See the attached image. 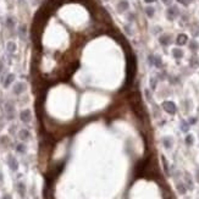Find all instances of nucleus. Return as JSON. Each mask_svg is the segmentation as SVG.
<instances>
[{
  "label": "nucleus",
  "instance_id": "nucleus-8",
  "mask_svg": "<svg viewBox=\"0 0 199 199\" xmlns=\"http://www.w3.org/2000/svg\"><path fill=\"white\" fill-rule=\"evenodd\" d=\"M177 16H178V9H177V6H175V5L170 6L167 9V19L169 20H175Z\"/></svg>",
  "mask_w": 199,
  "mask_h": 199
},
{
  "label": "nucleus",
  "instance_id": "nucleus-11",
  "mask_svg": "<svg viewBox=\"0 0 199 199\" xmlns=\"http://www.w3.org/2000/svg\"><path fill=\"white\" fill-rule=\"evenodd\" d=\"M14 81H15V75H14V74H8L6 77L3 78V87H4V88H8Z\"/></svg>",
  "mask_w": 199,
  "mask_h": 199
},
{
  "label": "nucleus",
  "instance_id": "nucleus-7",
  "mask_svg": "<svg viewBox=\"0 0 199 199\" xmlns=\"http://www.w3.org/2000/svg\"><path fill=\"white\" fill-rule=\"evenodd\" d=\"M128 9H130V3L127 0H120L117 4V11L122 14V12H126Z\"/></svg>",
  "mask_w": 199,
  "mask_h": 199
},
{
  "label": "nucleus",
  "instance_id": "nucleus-39",
  "mask_svg": "<svg viewBox=\"0 0 199 199\" xmlns=\"http://www.w3.org/2000/svg\"><path fill=\"white\" fill-rule=\"evenodd\" d=\"M34 199H38V198H34Z\"/></svg>",
  "mask_w": 199,
  "mask_h": 199
},
{
  "label": "nucleus",
  "instance_id": "nucleus-34",
  "mask_svg": "<svg viewBox=\"0 0 199 199\" xmlns=\"http://www.w3.org/2000/svg\"><path fill=\"white\" fill-rule=\"evenodd\" d=\"M128 20H130V21L134 20V14H132V12H130V14H128Z\"/></svg>",
  "mask_w": 199,
  "mask_h": 199
},
{
  "label": "nucleus",
  "instance_id": "nucleus-35",
  "mask_svg": "<svg viewBox=\"0 0 199 199\" xmlns=\"http://www.w3.org/2000/svg\"><path fill=\"white\" fill-rule=\"evenodd\" d=\"M15 128H16V126H15V125H12L11 127H10V133H11V134H14V132H15Z\"/></svg>",
  "mask_w": 199,
  "mask_h": 199
},
{
  "label": "nucleus",
  "instance_id": "nucleus-28",
  "mask_svg": "<svg viewBox=\"0 0 199 199\" xmlns=\"http://www.w3.org/2000/svg\"><path fill=\"white\" fill-rule=\"evenodd\" d=\"M149 83H150V88H152V89H155V88H156V83H158V78H156V77H152L150 81H149Z\"/></svg>",
  "mask_w": 199,
  "mask_h": 199
},
{
  "label": "nucleus",
  "instance_id": "nucleus-21",
  "mask_svg": "<svg viewBox=\"0 0 199 199\" xmlns=\"http://www.w3.org/2000/svg\"><path fill=\"white\" fill-rule=\"evenodd\" d=\"M189 122L188 121H185V120H182V121H181V131H182V132H188L189 131Z\"/></svg>",
  "mask_w": 199,
  "mask_h": 199
},
{
  "label": "nucleus",
  "instance_id": "nucleus-20",
  "mask_svg": "<svg viewBox=\"0 0 199 199\" xmlns=\"http://www.w3.org/2000/svg\"><path fill=\"white\" fill-rule=\"evenodd\" d=\"M16 49H17V47H16V43L15 42H8V44H6V50L9 51V53H15L16 51Z\"/></svg>",
  "mask_w": 199,
  "mask_h": 199
},
{
  "label": "nucleus",
  "instance_id": "nucleus-2",
  "mask_svg": "<svg viewBox=\"0 0 199 199\" xmlns=\"http://www.w3.org/2000/svg\"><path fill=\"white\" fill-rule=\"evenodd\" d=\"M162 109H164L167 114H170V115H173V114H176V111H177V107H176V104L173 103V101H164L162 103Z\"/></svg>",
  "mask_w": 199,
  "mask_h": 199
},
{
  "label": "nucleus",
  "instance_id": "nucleus-37",
  "mask_svg": "<svg viewBox=\"0 0 199 199\" xmlns=\"http://www.w3.org/2000/svg\"><path fill=\"white\" fill-rule=\"evenodd\" d=\"M162 2H164L165 4H167V5H169V4L171 3V0H162Z\"/></svg>",
  "mask_w": 199,
  "mask_h": 199
},
{
  "label": "nucleus",
  "instance_id": "nucleus-12",
  "mask_svg": "<svg viewBox=\"0 0 199 199\" xmlns=\"http://www.w3.org/2000/svg\"><path fill=\"white\" fill-rule=\"evenodd\" d=\"M19 138H20L22 142L28 140V139L31 138V133H29V131H28V130H26V128L20 130V132H19Z\"/></svg>",
  "mask_w": 199,
  "mask_h": 199
},
{
  "label": "nucleus",
  "instance_id": "nucleus-14",
  "mask_svg": "<svg viewBox=\"0 0 199 199\" xmlns=\"http://www.w3.org/2000/svg\"><path fill=\"white\" fill-rule=\"evenodd\" d=\"M187 42H188V38H187L186 34H178L177 35V38H176L177 45H185Z\"/></svg>",
  "mask_w": 199,
  "mask_h": 199
},
{
  "label": "nucleus",
  "instance_id": "nucleus-32",
  "mask_svg": "<svg viewBox=\"0 0 199 199\" xmlns=\"http://www.w3.org/2000/svg\"><path fill=\"white\" fill-rule=\"evenodd\" d=\"M3 127H4V120H3L2 116H0V131L3 130Z\"/></svg>",
  "mask_w": 199,
  "mask_h": 199
},
{
  "label": "nucleus",
  "instance_id": "nucleus-17",
  "mask_svg": "<svg viewBox=\"0 0 199 199\" xmlns=\"http://www.w3.org/2000/svg\"><path fill=\"white\" fill-rule=\"evenodd\" d=\"M15 149H16L17 153H20V154H26V152H27V147L23 143H17L15 146Z\"/></svg>",
  "mask_w": 199,
  "mask_h": 199
},
{
  "label": "nucleus",
  "instance_id": "nucleus-15",
  "mask_svg": "<svg viewBox=\"0 0 199 199\" xmlns=\"http://www.w3.org/2000/svg\"><path fill=\"white\" fill-rule=\"evenodd\" d=\"M176 188H177V191H178V193L179 194H186L187 193V186L183 183V182H177L176 183Z\"/></svg>",
  "mask_w": 199,
  "mask_h": 199
},
{
  "label": "nucleus",
  "instance_id": "nucleus-16",
  "mask_svg": "<svg viewBox=\"0 0 199 199\" xmlns=\"http://www.w3.org/2000/svg\"><path fill=\"white\" fill-rule=\"evenodd\" d=\"M5 25H6V27H8L9 29H14V28H15V26H16V21H15V19H14V17L9 16V17H6Z\"/></svg>",
  "mask_w": 199,
  "mask_h": 199
},
{
  "label": "nucleus",
  "instance_id": "nucleus-29",
  "mask_svg": "<svg viewBox=\"0 0 199 199\" xmlns=\"http://www.w3.org/2000/svg\"><path fill=\"white\" fill-rule=\"evenodd\" d=\"M177 2H178L179 4H182V5L187 6V5H189L191 3H193V0H177Z\"/></svg>",
  "mask_w": 199,
  "mask_h": 199
},
{
  "label": "nucleus",
  "instance_id": "nucleus-31",
  "mask_svg": "<svg viewBox=\"0 0 199 199\" xmlns=\"http://www.w3.org/2000/svg\"><path fill=\"white\" fill-rule=\"evenodd\" d=\"M188 122H189V125H194V123L197 122V117H191V119L188 120Z\"/></svg>",
  "mask_w": 199,
  "mask_h": 199
},
{
  "label": "nucleus",
  "instance_id": "nucleus-22",
  "mask_svg": "<svg viewBox=\"0 0 199 199\" xmlns=\"http://www.w3.org/2000/svg\"><path fill=\"white\" fill-rule=\"evenodd\" d=\"M0 143H2V146L3 147H9V144H10V139H9V137L8 136H2L0 137Z\"/></svg>",
  "mask_w": 199,
  "mask_h": 199
},
{
  "label": "nucleus",
  "instance_id": "nucleus-30",
  "mask_svg": "<svg viewBox=\"0 0 199 199\" xmlns=\"http://www.w3.org/2000/svg\"><path fill=\"white\" fill-rule=\"evenodd\" d=\"M144 93H146V97H147V99H148V100H150L152 95H150V92H149V89H146V90H144Z\"/></svg>",
  "mask_w": 199,
  "mask_h": 199
},
{
  "label": "nucleus",
  "instance_id": "nucleus-13",
  "mask_svg": "<svg viewBox=\"0 0 199 199\" xmlns=\"http://www.w3.org/2000/svg\"><path fill=\"white\" fill-rule=\"evenodd\" d=\"M185 185L187 186L188 189H193V188H194V183H193L192 176H191L188 172H185Z\"/></svg>",
  "mask_w": 199,
  "mask_h": 199
},
{
  "label": "nucleus",
  "instance_id": "nucleus-24",
  "mask_svg": "<svg viewBox=\"0 0 199 199\" xmlns=\"http://www.w3.org/2000/svg\"><path fill=\"white\" fill-rule=\"evenodd\" d=\"M161 160H162V164H164V170H165V173L169 176V175H170V171H169V164H167V160L165 159V156H164V155L161 156Z\"/></svg>",
  "mask_w": 199,
  "mask_h": 199
},
{
  "label": "nucleus",
  "instance_id": "nucleus-6",
  "mask_svg": "<svg viewBox=\"0 0 199 199\" xmlns=\"http://www.w3.org/2000/svg\"><path fill=\"white\" fill-rule=\"evenodd\" d=\"M20 120H21L23 123L31 122V120H32V113H31V110H28V109L22 110V111L20 113Z\"/></svg>",
  "mask_w": 199,
  "mask_h": 199
},
{
  "label": "nucleus",
  "instance_id": "nucleus-18",
  "mask_svg": "<svg viewBox=\"0 0 199 199\" xmlns=\"http://www.w3.org/2000/svg\"><path fill=\"white\" fill-rule=\"evenodd\" d=\"M172 138L171 137H164L162 138V146H164L166 149H170L172 147Z\"/></svg>",
  "mask_w": 199,
  "mask_h": 199
},
{
  "label": "nucleus",
  "instance_id": "nucleus-1",
  "mask_svg": "<svg viewBox=\"0 0 199 199\" xmlns=\"http://www.w3.org/2000/svg\"><path fill=\"white\" fill-rule=\"evenodd\" d=\"M4 111H5V117L9 121H12L15 119V105L11 100H8L4 104Z\"/></svg>",
  "mask_w": 199,
  "mask_h": 199
},
{
  "label": "nucleus",
  "instance_id": "nucleus-10",
  "mask_svg": "<svg viewBox=\"0 0 199 199\" xmlns=\"http://www.w3.org/2000/svg\"><path fill=\"white\" fill-rule=\"evenodd\" d=\"M16 191H17V193L20 194V197L21 198H23L25 195H26V185L23 183V182H17L16 183Z\"/></svg>",
  "mask_w": 199,
  "mask_h": 199
},
{
  "label": "nucleus",
  "instance_id": "nucleus-23",
  "mask_svg": "<svg viewBox=\"0 0 199 199\" xmlns=\"http://www.w3.org/2000/svg\"><path fill=\"white\" fill-rule=\"evenodd\" d=\"M26 32H27L26 26H25V25H21V26L19 27V34H20V37H21L22 39L26 37Z\"/></svg>",
  "mask_w": 199,
  "mask_h": 199
},
{
  "label": "nucleus",
  "instance_id": "nucleus-36",
  "mask_svg": "<svg viewBox=\"0 0 199 199\" xmlns=\"http://www.w3.org/2000/svg\"><path fill=\"white\" fill-rule=\"evenodd\" d=\"M155 2H156V0H144V3H146V4H153Z\"/></svg>",
  "mask_w": 199,
  "mask_h": 199
},
{
  "label": "nucleus",
  "instance_id": "nucleus-9",
  "mask_svg": "<svg viewBox=\"0 0 199 199\" xmlns=\"http://www.w3.org/2000/svg\"><path fill=\"white\" fill-rule=\"evenodd\" d=\"M172 38H171V35L170 34H161L160 37H159V42L161 45H164V47H167L170 43H171Z\"/></svg>",
  "mask_w": 199,
  "mask_h": 199
},
{
  "label": "nucleus",
  "instance_id": "nucleus-25",
  "mask_svg": "<svg viewBox=\"0 0 199 199\" xmlns=\"http://www.w3.org/2000/svg\"><path fill=\"white\" fill-rule=\"evenodd\" d=\"M146 14H147L148 17H153L154 14H155V9L153 6H147L146 8Z\"/></svg>",
  "mask_w": 199,
  "mask_h": 199
},
{
  "label": "nucleus",
  "instance_id": "nucleus-27",
  "mask_svg": "<svg viewBox=\"0 0 199 199\" xmlns=\"http://www.w3.org/2000/svg\"><path fill=\"white\" fill-rule=\"evenodd\" d=\"M198 48H199V45H198V43H197L195 41H192V42L189 43V49H191L192 51L198 50Z\"/></svg>",
  "mask_w": 199,
  "mask_h": 199
},
{
  "label": "nucleus",
  "instance_id": "nucleus-19",
  "mask_svg": "<svg viewBox=\"0 0 199 199\" xmlns=\"http://www.w3.org/2000/svg\"><path fill=\"white\" fill-rule=\"evenodd\" d=\"M172 55L175 59H181L183 56V51L182 49H179V48H173L172 49Z\"/></svg>",
  "mask_w": 199,
  "mask_h": 199
},
{
  "label": "nucleus",
  "instance_id": "nucleus-26",
  "mask_svg": "<svg viewBox=\"0 0 199 199\" xmlns=\"http://www.w3.org/2000/svg\"><path fill=\"white\" fill-rule=\"evenodd\" d=\"M185 142H186L187 146H192V144H193V136L192 134H187L186 138H185Z\"/></svg>",
  "mask_w": 199,
  "mask_h": 199
},
{
  "label": "nucleus",
  "instance_id": "nucleus-5",
  "mask_svg": "<svg viewBox=\"0 0 199 199\" xmlns=\"http://www.w3.org/2000/svg\"><path fill=\"white\" fill-rule=\"evenodd\" d=\"M148 61H149V64L152 66H155L158 68L162 67V61H161V58L159 55H153V54H152V55L148 56Z\"/></svg>",
  "mask_w": 199,
  "mask_h": 199
},
{
  "label": "nucleus",
  "instance_id": "nucleus-38",
  "mask_svg": "<svg viewBox=\"0 0 199 199\" xmlns=\"http://www.w3.org/2000/svg\"><path fill=\"white\" fill-rule=\"evenodd\" d=\"M197 179H198V182H199V169H198V171H197Z\"/></svg>",
  "mask_w": 199,
  "mask_h": 199
},
{
  "label": "nucleus",
  "instance_id": "nucleus-4",
  "mask_svg": "<svg viewBox=\"0 0 199 199\" xmlns=\"http://www.w3.org/2000/svg\"><path fill=\"white\" fill-rule=\"evenodd\" d=\"M6 161H8V165H9L11 171H17V170H19V161H17V159L12 154L8 155V160Z\"/></svg>",
  "mask_w": 199,
  "mask_h": 199
},
{
  "label": "nucleus",
  "instance_id": "nucleus-33",
  "mask_svg": "<svg viewBox=\"0 0 199 199\" xmlns=\"http://www.w3.org/2000/svg\"><path fill=\"white\" fill-rule=\"evenodd\" d=\"M2 199H12V197H11L10 194H8V193H6V194H4V195L2 197Z\"/></svg>",
  "mask_w": 199,
  "mask_h": 199
},
{
  "label": "nucleus",
  "instance_id": "nucleus-3",
  "mask_svg": "<svg viewBox=\"0 0 199 199\" xmlns=\"http://www.w3.org/2000/svg\"><path fill=\"white\" fill-rule=\"evenodd\" d=\"M26 88H27V84L25 82H17V83H15V86L12 88V92L15 95H21L26 90Z\"/></svg>",
  "mask_w": 199,
  "mask_h": 199
}]
</instances>
